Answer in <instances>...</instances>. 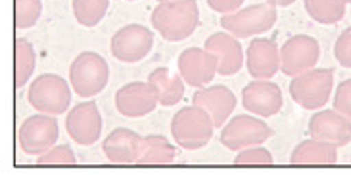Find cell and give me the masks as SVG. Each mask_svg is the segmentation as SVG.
Here are the masks:
<instances>
[{"label":"cell","instance_id":"obj_13","mask_svg":"<svg viewBox=\"0 0 351 180\" xmlns=\"http://www.w3.org/2000/svg\"><path fill=\"white\" fill-rule=\"evenodd\" d=\"M67 134L81 146H93L102 134V115L95 102L77 104L66 121Z\"/></svg>","mask_w":351,"mask_h":180},{"label":"cell","instance_id":"obj_16","mask_svg":"<svg viewBox=\"0 0 351 180\" xmlns=\"http://www.w3.org/2000/svg\"><path fill=\"white\" fill-rule=\"evenodd\" d=\"M246 66L254 79H271L280 69V48L271 38H254L247 47Z\"/></svg>","mask_w":351,"mask_h":180},{"label":"cell","instance_id":"obj_23","mask_svg":"<svg viewBox=\"0 0 351 180\" xmlns=\"http://www.w3.org/2000/svg\"><path fill=\"white\" fill-rule=\"evenodd\" d=\"M346 0H305L307 14L324 25H334L346 16Z\"/></svg>","mask_w":351,"mask_h":180},{"label":"cell","instance_id":"obj_31","mask_svg":"<svg viewBox=\"0 0 351 180\" xmlns=\"http://www.w3.org/2000/svg\"><path fill=\"white\" fill-rule=\"evenodd\" d=\"M208 4L211 10L227 16V14H234L242 8L244 0H208Z\"/></svg>","mask_w":351,"mask_h":180},{"label":"cell","instance_id":"obj_7","mask_svg":"<svg viewBox=\"0 0 351 180\" xmlns=\"http://www.w3.org/2000/svg\"><path fill=\"white\" fill-rule=\"evenodd\" d=\"M273 136V129L252 115H237L228 121L221 133V144L232 152H240L252 146H261Z\"/></svg>","mask_w":351,"mask_h":180},{"label":"cell","instance_id":"obj_22","mask_svg":"<svg viewBox=\"0 0 351 180\" xmlns=\"http://www.w3.org/2000/svg\"><path fill=\"white\" fill-rule=\"evenodd\" d=\"M175 157H177V150L167 138L150 134L144 138L136 165H169L175 162Z\"/></svg>","mask_w":351,"mask_h":180},{"label":"cell","instance_id":"obj_17","mask_svg":"<svg viewBox=\"0 0 351 180\" xmlns=\"http://www.w3.org/2000/svg\"><path fill=\"white\" fill-rule=\"evenodd\" d=\"M192 104L206 110L211 115L215 129H221V125L227 123V119L237 107V96L227 86H209L199 88L192 98Z\"/></svg>","mask_w":351,"mask_h":180},{"label":"cell","instance_id":"obj_9","mask_svg":"<svg viewBox=\"0 0 351 180\" xmlns=\"http://www.w3.org/2000/svg\"><path fill=\"white\" fill-rule=\"evenodd\" d=\"M58 123L54 115H33L19 127L21 150L29 155H43L58 142Z\"/></svg>","mask_w":351,"mask_h":180},{"label":"cell","instance_id":"obj_14","mask_svg":"<svg viewBox=\"0 0 351 180\" xmlns=\"http://www.w3.org/2000/svg\"><path fill=\"white\" fill-rule=\"evenodd\" d=\"M160 104L158 92L150 83H129L121 86L115 94V107L125 117H144L152 114Z\"/></svg>","mask_w":351,"mask_h":180},{"label":"cell","instance_id":"obj_35","mask_svg":"<svg viewBox=\"0 0 351 180\" xmlns=\"http://www.w3.org/2000/svg\"><path fill=\"white\" fill-rule=\"evenodd\" d=\"M129 2H136V0H129Z\"/></svg>","mask_w":351,"mask_h":180},{"label":"cell","instance_id":"obj_27","mask_svg":"<svg viewBox=\"0 0 351 180\" xmlns=\"http://www.w3.org/2000/svg\"><path fill=\"white\" fill-rule=\"evenodd\" d=\"M38 165H75L77 157L73 150L64 144V146H54L43 155H38Z\"/></svg>","mask_w":351,"mask_h":180},{"label":"cell","instance_id":"obj_18","mask_svg":"<svg viewBox=\"0 0 351 180\" xmlns=\"http://www.w3.org/2000/svg\"><path fill=\"white\" fill-rule=\"evenodd\" d=\"M204 47H206V50L213 52L217 56L219 75H234V73H238L242 69L244 52H242V47H240V42H238V38L234 35H230L227 31L215 33V35H211L206 40Z\"/></svg>","mask_w":351,"mask_h":180},{"label":"cell","instance_id":"obj_24","mask_svg":"<svg viewBox=\"0 0 351 180\" xmlns=\"http://www.w3.org/2000/svg\"><path fill=\"white\" fill-rule=\"evenodd\" d=\"M110 6V0H73V16L85 27H95L102 19Z\"/></svg>","mask_w":351,"mask_h":180},{"label":"cell","instance_id":"obj_21","mask_svg":"<svg viewBox=\"0 0 351 180\" xmlns=\"http://www.w3.org/2000/svg\"><path fill=\"white\" fill-rule=\"evenodd\" d=\"M148 83L156 88L158 100L162 105L179 104L184 96V79L180 75H171L167 67H158L154 69Z\"/></svg>","mask_w":351,"mask_h":180},{"label":"cell","instance_id":"obj_34","mask_svg":"<svg viewBox=\"0 0 351 180\" xmlns=\"http://www.w3.org/2000/svg\"><path fill=\"white\" fill-rule=\"evenodd\" d=\"M346 2H348V4H351V0H346Z\"/></svg>","mask_w":351,"mask_h":180},{"label":"cell","instance_id":"obj_5","mask_svg":"<svg viewBox=\"0 0 351 180\" xmlns=\"http://www.w3.org/2000/svg\"><path fill=\"white\" fill-rule=\"evenodd\" d=\"M334 86L332 69H311L292 79L290 96L295 104L304 110L324 107Z\"/></svg>","mask_w":351,"mask_h":180},{"label":"cell","instance_id":"obj_3","mask_svg":"<svg viewBox=\"0 0 351 180\" xmlns=\"http://www.w3.org/2000/svg\"><path fill=\"white\" fill-rule=\"evenodd\" d=\"M108 79H110V67L104 57L96 52H81L73 60L69 69L71 88L81 98H93L100 94L108 85Z\"/></svg>","mask_w":351,"mask_h":180},{"label":"cell","instance_id":"obj_6","mask_svg":"<svg viewBox=\"0 0 351 180\" xmlns=\"http://www.w3.org/2000/svg\"><path fill=\"white\" fill-rule=\"evenodd\" d=\"M276 23V6L271 4H254L234 12L227 14L221 18L223 29L234 35L237 38H250L254 35L267 33L269 29Z\"/></svg>","mask_w":351,"mask_h":180},{"label":"cell","instance_id":"obj_19","mask_svg":"<svg viewBox=\"0 0 351 180\" xmlns=\"http://www.w3.org/2000/svg\"><path fill=\"white\" fill-rule=\"evenodd\" d=\"M144 138L141 134L129 129H115L114 133L108 134V138L102 144L108 162L115 165H131L136 163L141 150H143Z\"/></svg>","mask_w":351,"mask_h":180},{"label":"cell","instance_id":"obj_26","mask_svg":"<svg viewBox=\"0 0 351 180\" xmlns=\"http://www.w3.org/2000/svg\"><path fill=\"white\" fill-rule=\"evenodd\" d=\"M43 2L40 0H16V27H33L40 18Z\"/></svg>","mask_w":351,"mask_h":180},{"label":"cell","instance_id":"obj_2","mask_svg":"<svg viewBox=\"0 0 351 180\" xmlns=\"http://www.w3.org/2000/svg\"><path fill=\"white\" fill-rule=\"evenodd\" d=\"M213 119L198 105L182 107L175 114L171 121V134L175 142L184 150H199L208 146L213 138Z\"/></svg>","mask_w":351,"mask_h":180},{"label":"cell","instance_id":"obj_32","mask_svg":"<svg viewBox=\"0 0 351 180\" xmlns=\"http://www.w3.org/2000/svg\"><path fill=\"white\" fill-rule=\"evenodd\" d=\"M295 0H267V4H271V6H282V8H286V6H292Z\"/></svg>","mask_w":351,"mask_h":180},{"label":"cell","instance_id":"obj_11","mask_svg":"<svg viewBox=\"0 0 351 180\" xmlns=\"http://www.w3.org/2000/svg\"><path fill=\"white\" fill-rule=\"evenodd\" d=\"M219 60L213 52L206 48H186L179 56V75L190 86L209 85L217 75Z\"/></svg>","mask_w":351,"mask_h":180},{"label":"cell","instance_id":"obj_33","mask_svg":"<svg viewBox=\"0 0 351 180\" xmlns=\"http://www.w3.org/2000/svg\"><path fill=\"white\" fill-rule=\"evenodd\" d=\"M158 2H160V4H162V2H173V0H158Z\"/></svg>","mask_w":351,"mask_h":180},{"label":"cell","instance_id":"obj_28","mask_svg":"<svg viewBox=\"0 0 351 180\" xmlns=\"http://www.w3.org/2000/svg\"><path fill=\"white\" fill-rule=\"evenodd\" d=\"M234 163L237 165H273V155L267 148H261V146H252V148H246V150H240L237 157H234Z\"/></svg>","mask_w":351,"mask_h":180},{"label":"cell","instance_id":"obj_29","mask_svg":"<svg viewBox=\"0 0 351 180\" xmlns=\"http://www.w3.org/2000/svg\"><path fill=\"white\" fill-rule=\"evenodd\" d=\"M334 56L340 62V66L351 69V27L343 31L334 44Z\"/></svg>","mask_w":351,"mask_h":180},{"label":"cell","instance_id":"obj_25","mask_svg":"<svg viewBox=\"0 0 351 180\" xmlns=\"http://www.w3.org/2000/svg\"><path fill=\"white\" fill-rule=\"evenodd\" d=\"M35 69V50L25 38L16 40V86L27 85L29 77L33 75Z\"/></svg>","mask_w":351,"mask_h":180},{"label":"cell","instance_id":"obj_12","mask_svg":"<svg viewBox=\"0 0 351 180\" xmlns=\"http://www.w3.org/2000/svg\"><path fill=\"white\" fill-rule=\"evenodd\" d=\"M285 104L280 86L269 79H256L242 90V105L259 117H273Z\"/></svg>","mask_w":351,"mask_h":180},{"label":"cell","instance_id":"obj_30","mask_svg":"<svg viewBox=\"0 0 351 180\" xmlns=\"http://www.w3.org/2000/svg\"><path fill=\"white\" fill-rule=\"evenodd\" d=\"M334 110H338L340 114L351 119V79L343 81L342 85L336 88L334 94Z\"/></svg>","mask_w":351,"mask_h":180},{"label":"cell","instance_id":"obj_8","mask_svg":"<svg viewBox=\"0 0 351 180\" xmlns=\"http://www.w3.org/2000/svg\"><path fill=\"white\" fill-rule=\"evenodd\" d=\"M321 57V47L309 35H295L280 48V69L288 77H298L311 71Z\"/></svg>","mask_w":351,"mask_h":180},{"label":"cell","instance_id":"obj_15","mask_svg":"<svg viewBox=\"0 0 351 180\" xmlns=\"http://www.w3.org/2000/svg\"><path fill=\"white\" fill-rule=\"evenodd\" d=\"M309 134L311 138L334 144L342 148L351 140V119L340 114L338 110H323L315 114L309 121Z\"/></svg>","mask_w":351,"mask_h":180},{"label":"cell","instance_id":"obj_20","mask_svg":"<svg viewBox=\"0 0 351 180\" xmlns=\"http://www.w3.org/2000/svg\"><path fill=\"white\" fill-rule=\"evenodd\" d=\"M338 162V148L330 142L309 138L292 152V165H334Z\"/></svg>","mask_w":351,"mask_h":180},{"label":"cell","instance_id":"obj_4","mask_svg":"<svg viewBox=\"0 0 351 180\" xmlns=\"http://www.w3.org/2000/svg\"><path fill=\"white\" fill-rule=\"evenodd\" d=\"M29 104L37 112L47 115L66 114L71 104V88L64 77L54 73H45L37 77L27 92Z\"/></svg>","mask_w":351,"mask_h":180},{"label":"cell","instance_id":"obj_10","mask_svg":"<svg viewBox=\"0 0 351 180\" xmlns=\"http://www.w3.org/2000/svg\"><path fill=\"white\" fill-rule=\"evenodd\" d=\"M154 44V35L150 29L138 23L121 27L112 38V54L119 62L134 64L150 54Z\"/></svg>","mask_w":351,"mask_h":180},{"label":"cell","instance_id":"obj_1","mask_svg":"<svg viewBox=\"0 0 351 180\" xmlns=\"http://www.w3.org/2000/svg\"><path fill=\"white\" fill-rule=\"evenodd\" d=\"M199 23V10L196 0H173L162 2L152 12V25L165 40L179 42L189 38Z\"/></svg>","mask_w":351,"mask_h":180}]
</instances>
